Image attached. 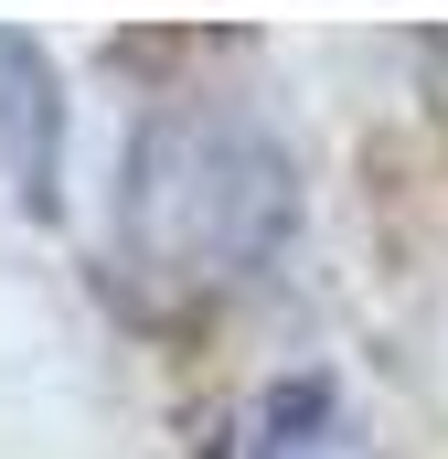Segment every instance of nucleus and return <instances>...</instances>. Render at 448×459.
Segmentation results:
<instances>
[{"mask_svg": "<svg viewBox=\"0 0 448 459\" xmlns=\"http://www.w3.org/2000/svg\"><path fill=\"white\" fill-rule=\"evenodd\" d=\"M289 214H299L289 150L246 108H160L128 139L117 278H128L139 310L193 321V310L267 278V256L289 246Z\"/></svg>", "mask_w": 448, "mask_h": 459, "instance_id": "1", "label": "nucleus"}, {"mask_svg": "<svg viewBox=\"0 0 448 459\" xmlns=\"http://www.w3.org/2000/svg\"><path fill=\"white\" fill-rule=\"evenodd\" d=\"M214 459H374V428L352 417V395L321 374H278L256 395H235L214 428Z\"/></svg>", "mask_w": 448, "mask_h": 459, "instance_id": "2", "label": "nucleus"}]
</instances>
